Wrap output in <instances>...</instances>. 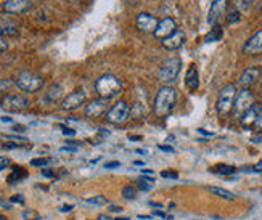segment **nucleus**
Segmentation results:
<instances>
[{
  "mask_svg": "<svg viewBox=\"0 0 262 220\" xmlns=\"http://www.w3.org/2000/svg\"><path fill=\"white\" fill-rule=\"evenodd\" d=\"M254 105L253 103V95L251 92H249L248 89L242 90L240 94L236 95V100H235V106H233V114L236 119H242L243 116L248 113V109L251 108Z\"/></svg>",
  "mask_w": 262,
  "mask_h": 220,
  "instance_id": "0eeeda50",
  "label": "nucleus"
},
{
  "mask_svg": "<svg viewBox=\"0 0 262 220\" xmlns=\"http://www.w3.org/2000/svg\"><path fill=\"white\" fill-rule=\"evenodd\" d=\"M13 84L11 80H8V79H5V80H0V95L2 94H5V92L10 89V85Z\"/></svg>",
  "mask_w": 262,
  "mask_h": 220,
  "instance_id": "2f4dec72",
  "label": "nucleus"
},
{
  "mask_svg": "<svg viewBox=\"0 0 262 220\" xmlns=\"http://www.w3.org/2000/svg\"><path fill=\"white\" fill-rule=\"evenodd\" d=\"M135 25H137V28H139L140 31H143V32H148V34L151 32V34H155V31H156V28L159 25V21L153 15L140 13V15H137Z\"/></svg>",
  "mask_w": 262,
  "mask_h": 220,
  "instance_id": "f8f14e48",
  "label": "nucleus"
},
{
  "mask_svg": "<svg viewBox=\"0 0 262 220\" xmlns=\"http://www.w3.org/2000/svg\"><path fill=\"white\" fill-rule=\"evenodd\" d=\"M19 34V23L10 15H0V37H15Z\"/></svg>",
  "mask_w": 262,
  "mask_h": 220,
  "instance_id": "1a4fd4ad",
  "label": "nucleus"
},
{
  "mask_svg": "<svg viewBox=\"0 0 262 220\" xmlns=\"http://www.w3.org/2000/svg\"><path fill=\"white\" fill-rule=\"evenodd\" d=\"M227 2H229V0H214L209 8V13H208L209 25H219V19L227 11Z\"/></svg>",
  "mask_w": 262,
  "mask_h": 220,
  "instance_id": "4468645a",
  "label": "nucleus"
},
{
  "mask_svg": "<svg viewBox=\"0 0 262 220\" xmlns=\"http://www.w3.org/2000/svg\"><path fill=\"white\" fill-rule=\"evenodd\" d=\"M161 177L163 179H172V180H176L179 177V173L176 170H163L161 172Z\"/></svg>",
  "mask_w": 262,
  "mask_h": 220,
  "instance_id": "7c9ffc66",
  "label": "nucleus"
},
{
  "mask_svg": "<svg viewBox=\"0 0 262 220\" xmlns=\"http://www.w3.org/2000/svg\"><path fill=\"white\" fill-rule=\"evenodd\" d=\"M13 130H16V132H23V130H25V127H23V125H15V127H13Z\"/></svg>",
  "mask_w": 262,
  "mask_h": 220,
  "instance_id": "de8ad7c7",
  "label": "nucleus"
},
{
  "mask_svg": "<svg viewBox=\"0 0 262 220\" xmlns=\"http://www.w3.org/2000/svg\"><path fill=\"white\" fill-rule=\"evenodd\" d=\"M40 173L43 177H49V179H52V177H55V173H53V170H50V169H42L40 170Z\"/></svg>",
  "mask_w": 262,
  "mask_h": 220,
  "instance_id": "4c0bfd02",
  "label": "nucleus"
},
{
  "mask_svg": "<svg viewBox=\"0 0 262 220\" xmlns=\"http://www.w3.org/2000/svg\"><path fill=\"white\" fill-rule=\"evenodd\" d=\"M158 148L161 149V151H166V153H174V148H172V146H167V145H158Z\"/></svg>",
  "mask_w": 262,
  "mask_h": 220,
  "instance_id": "58836bf2",
  "label": "nucleus"
},
{
  "mask_svg": "<svg viewBox=\"0 0 262 220\" xmlns=\"http://www.w3.org/2000/svg\"><path fill=\"white\" fill-rule=\"evenodd\" d=\"M68 2H79V0H68Z\"/></svg>",
  "mask_w": 262,
  "mask_h": 220,
  "instance_id": "4d7b16f0",
  "label": "nucleus"
},
{
  "mask_svg": "<svg viewBox=\"0 0 262 220\" xmlns=\"http://www.w3.org/2000/svg\"><path fill=\"white\" fill-rule=\"evenodd\" d=\"M139 218H143V220H151L150 215H139Z\"/></svg>",
  "mask_w": 262,
  "mask_h": 220,
  "instance_id": "864d4df0",
  "label": "nucleus"
},
{
  "mask_svg": "<svg viewBox=\"0 0 262 220\" xmlns=\"http://www.w3.org/2000/svg\"><path fill=\"white\" fill-rule=\"evenodd\" d=\"M185 85L188 90H196L200 87V76H198V69L195 64H191L187 71L185 76Z\"/></svg>",
  "mask_w": 262,
  "mask_h": 220,
  "instance_id": "aec40b11",
  "label": "nucleus"
},
{
  "mask_svg": "<svg viewBox=\"0 0 262 220\" xmlns=\"http://www.w3.org/2000/svg\"><path fill=\"white\" fill-rule=\"evenodd\" d=\"M121 163H118V161H111V163H106L105 164V169H115V167H119Z\"/></svg>",
  "mask_w": 262,
  "mask_h": 220,
  "instance_id": "ea45409f",
  "label": "nucleus"
},
{
  "mask_svg": "<svg viewBox=\"0 0 262 220\" xmlns=\"http://www.w3.org/2000/svg\"><path fill=\"white\" fill-rule=\"evenodd\" d=\"M260 74H262V69L259 66H251V68L245 69L243 74L240 76V80H238V84H240L242 90H245V89L249 90V87L257 82V79L260 77Z\"/></svg>",
  "mask_w": 262,
  "mask_h": 220,
  "instance_id": "9d476101",
  "label": "nucleus"
},
{
  "mask_svg": "<svg viewBox=\"0 0 262 220\" xmlns=\"http://www.w3.org/2000/svg\"><path fill=\"white\" fill-rule=\"evenodd\" d=\"M122 211V207H119V206H111L110 207V212H121Z\"/></svg>",
  "mask_w": 262,
  "mask_h": 220,
  "instance_id": "a18cd8bd",
  "label": "nucleus"
},
{
  "mask_svg": "<svg viewBox=\"0 0 262 220\" xmlns=\"http://www.w3.org/2000/svg\"><path fill=\"white\" fill-rule=\"evenodd\" d=\"M142 172H143V173H150V175H153V173H155L151 169H142Z\"/></svg>",
  "mask_w": 262,
  "mask_h": 220,
  "instance_id": "3c124183",
  "label": "nucleus"
},
{
  "mask_svg": "<svg viewBox=\"0 0 262 220\" xmlns=\"http://www.w3.org/2000/svg\"><path fill=\"white\" fill-rule=\"evenodd\" d=\"M236 95V87L233 84H227L221 89L217 103H215V109H217L219 116H229L233 111Z\"/></svg>",
  "mask_w": 262,
  "mask_h": 220,
  "instance_id": "7ed1b4c3",
  "label": "nucleus"
},
{
  "mask_svg": "<svg viewBox=\"0 0 262 220\" xmlns=\"http://www.w3.org/2000/svg\"><path fill=\"white\" fill-rule=\"evenodd\" d=\"M150 206H153V207H156V209H159V207H163L161 204H156V203H151V201H150Z\"/></svg>",
  "mask_w": 262,
  "mask_h": 220,
  "instance_id": "603ef678",
  "label": "nucleus"
},
{
  "mask_svg": "<svg viewBox=\"0 0 262 220\" xmlns=\"http://www.w3.org/2000/svg\"><path fill=\"white\" fill-rule=\"evenodd\" d=\"M84 101H85V94L82 90H76L61 101V109H64V111L77 109L81 105H84Z\"/></svg>",
  "mask_w": 262,
  "mask_h": 220,
  "instance_id": "2eb2a0df",
  "label": "nucleus"
},
{
  "mask_svg": "<svg viewBox=\"0 0 262 220\" xmlns=\"http://www.w3.org/2000/svg\"><path fill=\"white\" fill-rule=\"evenodd\" d=\"M47 164H49V159H45V158H37L31 161V166L34 167H45Z\"/></svg>",
  "mask_w": 262,
  "mask_h": 220,
  "instance_id": "c85d7f7f",
  "label": "nucleus"
},
{
  "mask_svg": "<svg viewBox=\"0 0 262 220\" xmlns=\"http://www.w3.org/2000/svg\"><path fill=\"white\" fill-rule=\"evenodd\" d=\"M113 220H130L129 217H118V218H113Z\"/></svg>",
  "mask_w": 262,
  "mask_h": 220,
  "instance_id": "6e6d98bb",
  "label": "nucleus"
},
{
  "mask_svg": "<svg viewBox=\"0 0 262 220\" xmlns=\"http://www.w3.org/2000/svg\"><path fill=\"white\" fill-rule=\"evenodd\" d=\"M198 132H200V134H203V135H208V137H211V135H212L211 132H208V130H204V129H200Z\"/></svg>",
  "mask_w": 262,
  "mask_h": 220,
  "instance_id": "8fccbe9b",
  "label": "nucleus"
},
{
  "mask_svg": "<svg viewBox=\"0 0 262 220\" xmlns=\"http://www.w3.org/2000/svg\"><path fill=\"white\" fill-rule=\"evenodd\" d=\"M0 121H2V122H8V124H13V119H11V118H7V116H4V118H0Z\"/></svg>",
  "mask_w": 262,
  "mask_h": 220,
  "instance_id": "49530a36",
  "label": "nucleus"
},
{
  "mask_svg": "<svg viewBox=\"0 0 262 220\" xmlns=\"http://www.w3.org/2000/svg\"><path fill=\"white\" fill-rule=\"evenodd\" d=\"M63 135H66V137H74L76 135V130L74 129H70V127H63Z\"/></svg>",
  "mask_w": 262,
  "mask_h": 220,
  "instance_id": "e433bc0d",
  "label": "nucleus"
},
{
  "mask_svg": "<svg viewBox=\"0 0 262 220\" xmlns=\"http://www.w3.org/2000/svg\"><path fill=\"white\" fill-rule=\"evenodd\" d=\"M177 31V25H176V21L172 19V18H164L163 21H159V25H158V28H156V31H155V37L156 39H166V37H169L170 34H174Z\"/></svg>",
  "mask_w": 262,
  "mask_h": 220,
  "instance_id": "dca6fc26",
  "label": "nucleus"
},
{
  "mask_svg": "<svg viewBox=\"0 0 262 220\" xmlns=\"http://www.w3.org/2000/svg\"><path fill=\"white\" fill-rule=\"evenodd\" d=\"M85 203H87V204H94V206H103V204H106L108 201H106L105 196H92V198H87Z\"/></svg>",
  "mask_w": 262,
  "mask_h": 220,
  "instance_id": "bb28decb",
  "label": "nucleus"
},
{
  "mask_svg": "<svg viewBox=\"0 0 262 220\" xmlns=\"http://www.w3.org/2000/svg\"><path fill=\"white\" fill-rule=\"evenodd\" d=\"M103 113H108V100L105 98H95L85 106V116L90 119L100 118Z\"/></svg>",
  "mask_w": 262,
  "mask_h": 220,
  "instance_id": "9b49d317",
  "label": "nucleus"
},
{
  "mask_svg": "<svg viewBox=\"0 0 262 220\" xmlns=\"http://www.w3.org/2000/svg\"><path fill=\"white\" fill-rule=\"evenodd\" d=\"M25 177H28V172L23 170L21 167H15L13 172L8 175V182L10 183H16V182H21V179H25Z\"/></svg>",
  "mask_w": 262,
  "mask_h": 220,
  "instance_id": "5701e85b",
  "label": "nucleus"
},
{
  "mask_svg": "<svg viewBox=\"0 0 262 220\" xmlns=\"http://www.w3.org/2000/svg\"><path fill=\"white\" fill-rule=\"evenodd\" d=\"M11 203H25V198H23V196L21 194H18V196H11V200H10Z\"/></svg>",
  "mask_w": 262,
  "mask_h": 220,
  "instance_id": "37998d69",
  "label": "nucleus"
},
{
  "mask_svg": "<svg viewBox=\"0 0 262 220\" xmlns=\"http://www.w3.org/2000/svg\"><path fill=\"white\" fill-rule=\"evenodd\" d=\"M23 217H25L26 220H40L37 212H34V211H26L25 214H23Z\"/></svg>",
  "mask_w": 262,
  "mask_h": 220,
  "instance_id": "473e14b6",
  "label": "nucleus"
},
{
  "mask_svg": "<svg viewBox=\"0 0 262 220\" xmlns=\"http://www.w3.org/2000/svg\"><path fill=\"white\" fill-rule=\"evenodd\" d=\"M129 118H130V106L124 100L118 101L116 105H113L106 113V121L115 125H121L124 122H127Z\"/></svg>",
  "mask_w": 262,
  "mask_h": 220,
  "instance_id": "423d86ee",
  "label": "nucleus"
},
{
  "mask_svg": "<svg viewBox=\"0 0 262 220\" xmlns=\"http://www.w3.org/2000/svg\"><path fill=\"white\" fill-rule=\"evenodd\" d=\"M260 108H262V106L259 105V103H254V105L248 109V113L240 119V121H242V125H243V127H254V124H256V121H257V116H259Z\"/></svg>",
  "mask_w": 262,
  "mask_h": 220,
  "instance_id": "6ab92c4d",
  "label": "nucleus"
},
{
  "mask_svg": "<svg viewBox=\"0 0 262 220\" xmlns=\"http://www.w3.org/2000/svg\"><path fill=\"white\" fill-rule=\"evenodd\" d=\"M7 49H8V43L5 42V39H4V37H0V53H4Z\"/></svg>",
  "mask_w": 262,
  "mask_h": 220,
  "instance_id": "a19ab883",
  "label": "nucleus"
},
{
  "mask_svg": "<svg viewBox=\"0 0 262 220\" xmlns=\"http://www.w3.org/2000/svg\"><path fill=\"white\" fill-rule=\"evenodd\" d=\"M0 220H7V218L5 217H0Z\"/></svg>",
  "mask_w": 262,
  "mask_h": 220,
  "instance_id": "13d9d810",
  "label": "nucleus"
},
{
  "mask_svg": "<svg viewBox=\"0 0 262 220\" xmlns=\"http://www.w3.org/2000/svg\"><path fill=\"white\" fill-rule=\"evenodd\" d=\"M177 105V90L174 87H161L158 90L156 98H155V105L153 111L158 118H164V116L170 114L174 111Z\"/></svg>",
  "mask_w": 262,
  "mask_h": 220,
  "instance_id": "f257e3e1",
  "label": "nucleus"
},
{
  "mask_svg": "<svg viewBox=\"0 0 262 220\" xmlns=\"http://www.w3.org/2000/svg\"><path fill=\"white\" fill-rule=\"evenodd\" d=\"M236 19H240V11H236V10L230 11V15L227 16V21H229V23H235Z\"/></svg>",
  "mask_w": 262,
  "mask_h": 220,
  "instance_id": "72a5a7b5",
  "label": "nucleus"
},
{
  "mask_svg": "<svg viewBox=\"0 0 262 220\" xmlns=\"http://www.w3.org/2000/svg\"><path fill=\"white\" fill-rule=\"evenodd\" d=\"M121 90H122V84L115 74H103L101 77H98L95 82V92L100 98L110 100L113 97L119 95Z\"/></svg>",
  "mask_w": 262,
  "mask_h": 220,
  "instance_id": "f03ea898",
  "label": "nucleus"
},
{
  "mask_svg": "<svg viewBox=\"0 0 262 220\" xmlns=\"http://www.w3.org/2000/svg\"><path fill=\"white\" fill-rule=\"evenodd\" d=\"M208 190L215 194L217 198L221 200H225V201H233L235 200V194L229 190H225V188H221V187H208Z\"/></svg>",
  "mask_w": 262,
  "mask_h": 220,
  "instance_id": "412c9836",
  "label": "nucleus"
},
{
  "mask_svg": "<svg viewBox=\"0 0 262 220\" xmlns=\"http://www.w3.org/2000/svg\"><path fill=\"white\" fill-rule=\"evenodd\" d=\"M122 196H124V200H127V201H134L137 200V190L132 187V185H126V187L122 188Z\"/></svg>",
  "mask_w": 262,
  "mask_h": 220,
  "instance_id": "a878e982",
  "label": "nucleus"
},
{
  "mask_svg": "<svg viewBox=\"0 0 262 220\" xmlns=\"http://www.w3.org/2000/svg\"><path fill=\"white\" fill-rule=\"evenodd\" d=\"M155 215L163 217V218H166V220H172V215H167V214H166V212H163V211H156V212H155Z\"/></svg>",
  "mask_w": 262,
  "mask_h": 220,
  "instance_id": "79ce46f5",
  "label": "nucleus"
},
{
  "mask_svg": "<svg viewBox=\"0 0 262 220\" xmlns=\"http://www.w3.org/2000/svg\"><path fill=\"white\" fill-rule=\"evenodd\" d=\"M0 106L8 113H21L29 108V100L23 95H7L4 97Z\"/></svg>",
  "mask_w": 262,
  "mask_h": 220,
  "instance_id": "6e6552de",
  "label": "nucleus"
},
{
  "mask_svg": "<svg viewBox=\"0 0 262 220\" xmlns=\"http://www.w3.org/2000/svg\"><path fill=\"white\" fill-rule=\"evenodd\" d=\"M60 90H61V89H60V85H53V87L50 89V92L47 94V97H49L50 100H56V98H58V95L61 94Z\"/></svg>",
  "mask_w": 262,
  "mask_h": 220,
  "instance_id": "c756f323",
  "label": "nucleus"
},
{
  "mask_svg": "<svg viewBox=\"0 0 262 220\" xmlns=\"http://www.w3.org/2000/svg\"><path fill=\"white\" fill-rule=\"evenodd\" d=\"M16 85L23 92H29V94H34V92H37V90L42 89L43 79L40 76H37V74H34V73L23 71L16 77Z\"/></svg>",
  "mask_w": 262,
  "mask_h": 220,
  "instance_id": "39448f33",
  "label": "nucleus"
},
{
  "mask_svg": "<svg viewBox=\"0 0 262 220\" xmlns=\"http://www.w3.org/2000/svg\"><path fill=\"white\" fill-rule=\"evenodd\" d=\"M134 166H143L142 161H134Z\"/></svg>",
  "mask_w": 262,
  "mask_h": 220,
  "instance_id": "5fc2aeb1",
  "label": "nucleus"
},
{
  "mask_svg": "<svg viewBox=\"0 0 262 220\" xmlns=\"http://www.w3.org/2000/svg\"><path fill=\"white\" fill-rule=\"evenodd\" d=\"M211 170L215 172V173H221V175H232V173L236 172V167H233V166H227V164H219V166L212 167Z\"/></svg>",
  "mask_w": 262,
  "mask_h": 220,
  "instance_id": "393cba45",
  "label": "nucleus"
},
{
  "mask_svg": "<svg viewBox=\"0 0 262 220\" xmlns=\"http://www.w3.org/2000/svg\"><path fill=\"white\" fill-rule=\"evenodd\" d=\"M243 52L246 55H257L262 52V29L257 31L253 37H249V40L245 43Z\"/></svg>",
  "mask_w": 262,
  "mask_h": 220,
  "instance_id": "a211bd4d",
  "label": "nucleus"
},
{
  "mask_svg": "<svg viewBox=\"0 0 262 220\" xmlns=\"http://www.w3.org/2000/svg\"><path fill=\"white\" fill-rule=\"evenodd\" d=\"M180 69H182V60L179 56L167 58V60L159 66L158 77L161 82H172V80H176V77L179 76Z\"/></svg>",
  "mask_w": 262,
  "mask_h": 220,
  "instance_id": "20e7f679",
  "label": "nucleus"
},
{
  "mask_svg": "<svg viewBox=\"0 0 262 220\" xmlns=\"http://www.w3.org/2000/svg\"><path fill=\"white\" fill-rule=\"evenodd\" d=\"M243 170H248V172H262V161H259V163L254 164L253 167H245Z\"/></svg>",
  "mask_w": 262,
  "mask_h": 220,
  "instance_id": "f704fd0d",
  "label": "nucleus"
},
{
  "mask_svg": "<svg viewBox=\"0 0 262 220\" xmlns=\"http://www.w3.org/2000/svg\"><path fill=\"white\" fill-rule=\"evenodd\" d=\"M7 166H8V161H2V163H0V170H4Z\"/></svg>",
  "mask_w": 262,
  "mask_h": 220,
  "instance_id": "09e8293b",
  "label": "nucleus"
},
{
  "mask_svg": "<svg viewBox=\"0 0 262 220\" xmlns=\"http://www.w3.org/2000/svg\"><path fill=\"white\" fill-rule=\"evenodd\" d=\"M222 39V28L219 25H214V28L204 36V42H215Z\"/></svg>",
  "mask_w": 262,
  "mask_h": 220,
  "instance_id": "4be33fe9",
  "label": "nucleus"
},
{
  "mask_svg": "<svg viewBox=\"0 0 262 220\" xmlns=\"http://www.w3.org/2000/svg\"><path fill=\"white\" fill-rule=\"evenodd\" d=\"M153 182H155V179L140 177L139 180H137V188L142 190V191H150L153 188Z\"/></svg>",
  "mask_w": 262,
  "mask_h": 220,
  "instance_id": "b1692460",
  "label": "nucleus"
},
{
  "mask_svg": "<svg viewBox=\"0 0 262 220\" xmlns=\"http://www.w3.org/2000/svg\"><path fill=\"white\" fill-rule=\"evenodd\" d=\"M31 5H32L31 0H5L4 11L8 15H19V13H26L31 8Z\"/></svg>",
  "mask_w": 262,
  "mask_h": 220,
  "instance_id": "ddd939ff",
  "label": "nucleus"
},
{
  "mask_svg": "<svg viewBox=\"0 0 262 220\" xmlns=\"http://www.w3.org/2000/svg\"><path fill=\"white\" fill-rule=\"evenodd\" d=\"M254 2V0H236V8L238 10H248L249 7H251V4Z\"/></svg>",
  "mask_w": 262,
  "mask_h": 220,
  "instance_id": "cd10ccee",
  "label": "nucleus"
},
{
  "mask_svg": "<svg viewBox=\"0 0 262 220\" xmlns=\"http://www.w3.org/2000/svg\"><path fill=\"white\" fill-rule=\"evenodd\" d=\"M73 207H74V206H71V204H64V206L60 207V211H61V212H70V211H73Z\"/></svg>",
  "mask_w": 262,
  "mask_h": 220,
  "instance_id": "c03bdc74",
  "label": "nucleus"
},
{
  "mask_svg": "<svg viewBox=\"0 0 262 220\" xmlns=\"http://www.w3.org/2000/svg\"><path fill=\"white\" fill-rule=\"evenodd\" d=\"M254 129H256V130H262V108H260V111H259L257 121H256V124H254Z\"/></svg>",
  "mask_w": 262,
  "mask_h": 220,
  "instance_id": "c9c22d12",
  "label": "nucleus"
},
{
  "mask_svg": "<svg viewBox=\"0 0 262 220\" xmlns=\"http://www.w3.org/2000/svg\"><path fill=\"white\" fill-rule=\"evenodd\" d=\"M185 32L184 31H176L174 34H170L169 37H166V39H163L161 42H163V47L166 49V50H179L182 45L185 43Z\"/></svg>",
  "mask_w": 262,
  "mask_h": 220,
  "instance_id": "f3484780",
  "label": "nucleus"
}]
</instances>
